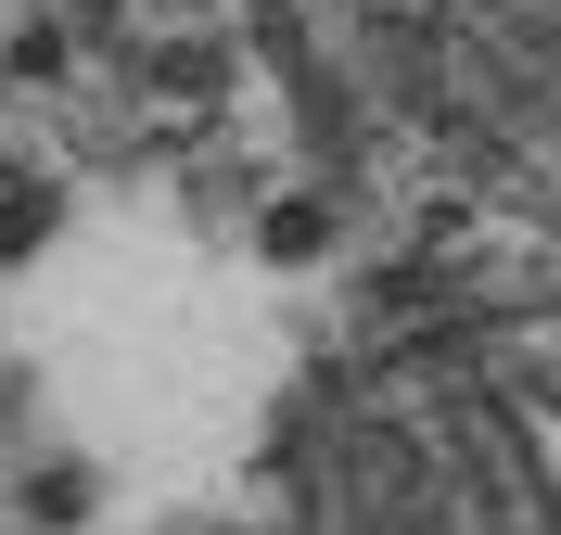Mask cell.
Masks as SVG:
<instances>
[{"mask_svg": "<svg viewBox=\"0 0 561 535\" xmlns=\"http://www.w3.org/2000/svg\"><path fill=\"white\" fill-rule=\"evenodd\" d=\"M280 535H561V306L383 357L307 446Z\"/></svg>", "mask_w": 561, "mask_h": 535, "instance_id": "obj_1", "label": "cell"}]
</instances>
